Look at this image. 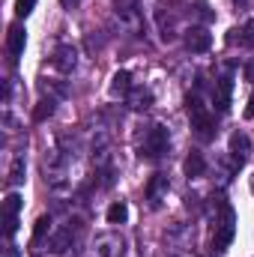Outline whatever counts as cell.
<instances>
[{"label":"cell","instance_id":"obj_20","mask_svg":"<svg viewBox=\"0 0 254 257\" xmlns=\"http://www.w3.org/2000/svg\"><path fill=\"white\" fill-rule=\"evenodd\" d=\"M197 9H200V15H203V18H212V12H209V6H206V3H203V0H200V3H197Z\"/></svg>","mask_w":254,"mask_h":257},{"label":"cell","instance_id":"obj_14","mask_svg":"<svg viewBox=\"0 0 254 257\" xmlns=\"http://www.w3.org/2000/svg\"><path fill=\"white\" fill-rule=\"evenodd\" d=\"M248 150H251V144H248V138H245V135H233V138H230V153H233L239 162L248 156Z\"/></svg>","mask_w":254,"mask_h":257},{"label":"cell","instance_id":"obj_3","mask_svg":"<svg viewBox=\"0 0 254 257\" xmlns=\"http://www.w3.org/2000/svg\"><path fill=\"white\" fill-rule=\"evenodd\" d=\"M24 206V200H21V194H9L6 200H3V233L6 236H12L15 230H18V209Z\"/></svg>","mask_w":254,"mask_h":257},{"label":"cell","instance_id":"obj_11","mask_svg":"<svg viewBox=\"0 0 254 257\" xmlns=\"http://www.w3.org/2000/svg\"><path fill=\"white\" fill-rule=\"evenodd\" d=\"M236 33H239V36H230V42H239L242 48H254V18L251 21H245Z\"/></svg>","mask_w":254,"mask_h":257},{"label":"cell","instance_id":"obj_9","mask_svg":"<svg viewBox=\"0 0 254 257\" xmlns=\"http://www.w3.org/2000/svg\"><path fill=\"white\" fill-rule=\"evenodd\" d=\"M132 93V75L129 72H117L111 78V96H129Z\"/></svg>","mask_w":254,"mask_h":257},{"label":"cell","instance_id":"obj_6","mask_svg":"<svg viewBox=\"0 0 254 257\" xmlns=\"http://www.w3.org/2000/svg\"><path fill=\"white\" fill-rule=\"evenodd\" d=\"M75 60H78V51H75L72 45H60V48L54 51V57H51V66L60 69V72H72V69H75Z\"/></svg>","mask_w":254,"mask_h":257},{"label":"cell","instance_id":"obj_21","mask_svg":"<svg viewBox=\"0 0 254 257\" xmlns=\"http://www.w3.org/2000/svg\"><path fill=\"white\" fill-rule=\"evenodd\" d=\"M60 3H63L66 9H75V6H78V3H81V0H60Z\"/></svg>","mask_w":254,"mask_h":257},{"label":"cell","instance_id":"obj_18","mask_svg":"<svg viewBox=\"0 0 254 257\" xmlns=\"http://www.w3.org/2000/svg\"><path fill=\"white\" fill-rule=\"evenodd\" d=\"M33 6H36V0H15V15L18 18H27L33 12Z\"/></svg>","mask_w":254,"mask_h":257},{"label":"cell","instance_id":"obj_15","mask_svg":"<svg viewBox=\"0 0 254 257\" xmlns=\"http://www.w3.org/2000/svg\"><path fill=\"white\" fill-rule=\"evenodd\" d=\"M24 183V159H12V168H9V186H21Z\"/></svg>","mask_w":254,"mask_h":257},{"label":"cell","instance_id":"obj_13","mask_svg":"<svg viewBox=\"0 0 254 257\" xmlns=\"http://www.w3.org/2000/svg\"><path fill=\"white\" fill-rule=\"evenodd\" d=\"M126 218H129L126 200H117V203H111V206H108V221H111V224H123Z\"/></svg>","mask_w":254,"mask_h":257},{"label":"cell","instance_id":"obj_19","mask_svg":"<svg viewBox=\"0 0 254 257\" xmlns=\"http://www.w3.org/2000/svg\"><path fill=\"white\" fill-rule=\"evenodd\" d=\"M245 117L254 120V93H251V99H248V105H245Z\"/></svg>","mask_w":254,"mask_h":257},{"label":"cell","instance_id":"obj_1","mask_svg":"<svg viewBox=\"0 0 254 257\" xmlns=\"http://www.w3.org/2000/svg\"><path fill=\"white\" fill-rule=\"evenodd\" d=\"M186 108H189V117H191V128H194L203 141H209V138L215 135V117L203 108V102H200L197 96H189V99H186Z\"/></svg>","mask_w":254,"mask_h":257},{"label":"cell","instance_id":"obj_4","mask_svg":"<svg viewBox=\"0 0 254 257\" xmlns=\"http://www.w3.org/2000/svg\"><path fill=\"white\" fill-rule=\"evenodd\" d=\"M24 45H27V30L21 24H12L9 33H6V51H9V57L18 60L24 54Z\"/></svg>","mask_w":254,"mask_h":257},{"label":"cell","instance_id":"obj_10","mask_svg":"<svg viewBox=\"0 0 254 257\" xmlns=\"http://www.w3.org/2000/svg\"><path fill=\"white\" fill-rule=\"evenodd\" d=\"M51 230V221L42 215L39 221H36V227H33V236H30V251H39V245H42V239H45V233Z\"/></svg>","mask_w":254,"mask_h":257},{"label":"cell","instance_id":"obj_2","mask_svg":"<svg viewBox=\"0 0 254 257\" xmlns=\"http://www.w3.org/2000/svg\"><path fill=\"white\" fill-rule=\"evenodd\" d=\"M168 150V128L165 126H153L144 138V147H141V156L147 159H159L162 153Z\"/></svg>","mask_w":254,"mask_h":257},{"label":"cell","instance_id":"obj_8","mask_svg":"<svg viewBox=\"0 0 254 257\" xmlns=\"http://www.w3.org/2000/svg\"><path fill=\"white\" fill-rule=\"evenodd\" d=\"M230 90H233V81H230V78H221V81H218V90H215V105H218V111H227V108H230Z\"/></svg>","mask_w":254,"mask_h":257},{"label":"cell","instance_id":"obj_22","mask_svg":"<svg viewBox=\"0 0 254 257\" xmlns=\"http://www.w3.org/2000/svg\"><path fill=\"white\" fill-rule=\"evenodd\" d=\"M6 257H21V254H18V248H15V245H9V248H6Z\"/></svg>","mask_w":254,"mask_h":257},{"label":"cell","instance_id":"obj_16","mask_svg":"<svg viewBox=\"0 0 254 257\" xmlns=\"http://www.w3.org/2000/svg\"><path fill=\"white\" fill-rule=\"evenodd\" d=\"M51 114H54V102H51V99H42V102L36 105V111H33V120L42 123V120H48Z\"/></svg>","mask_w":254,"mask_h":257},{"label":"cell","instance_id":"obj_5","mask_svg":"<svg viewBox=\"0 0 254 257\" xmlns=\"http://www.w3.org/2000/svg\"><path fill=\"white\" fill-rule=\"evenodd\" d=\"M209 45H212V36H209L203 27H191L189 33H186V48H189V51L203 54V51H209Z\"/></svg>","mask_w":254,"mask_h":257},{"label":"cell","instance_id":"obj_7","mask_svg":"<svg viewBox=\"0 0 254 257\" xmlns=\"http://www.w3.org/2000/svg\"><path fill=\"white\" fill-rule=\"evenodd\" d=\"M186 177L189 180H197V177H203V171H206V162H203V156L200 153H189V159H186Z\"/></svg>","mask_w":254,"mask_h":257},{"label":"cell","instance_id":"obj_12","mask_svg":"<svg viewBox=\"0 0 254 257\" xmlns=\"http://www.w3.org/2000/svg\"><path fill=\"white\" fill-rule=\"evenodd\" d=\"M129 105H132L135 111H144V108L153 105V93H150V90H132V93H129Z\"/></svg>","mask_w":254,"mask_h":257},{"label":"cell","instance_id":"obj_17","mask_svg":"<svg viewBox=\"0 0 254 257\" xmlns=\"http://www.w3.org/2000/svg\"><path fill=\"white\" fill-rule=\"evenodd\" d=\"M165 186H168V180H165L162 174H156V177L150 180V186H147V194H150V200H156V197H159V192H162Z\"/></svg>","mask_w":254,"mask_h":257}]
</instances>
